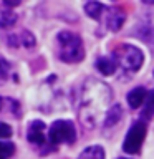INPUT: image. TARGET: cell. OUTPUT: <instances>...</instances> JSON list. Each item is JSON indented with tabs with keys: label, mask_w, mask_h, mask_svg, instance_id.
I'll use <instances>...</instances> for the list:
<instances>
[{
	"label": "cell",
	"mask_w": 154,
	"mask_h": 159,
	"mask_svg": "<svg viewBox=\"0 0 154 159\" xmlns=\"http://www.w3.org/2000/svg\"><path fill=\"white\" fill-rule=\"evenodd\" d=\"M113 106V91L104 81L86 78L78 94V118L88 129L96 128L104 121Z\"/></svg>",
	"instance_id": "6da1fadb"
},
{
	"label": "cell",
	"mask_w": 154,
	"mask_h": 159,
	"mask_svg": "<svg viewBox=\"0 0 154 159\" xmlns=\"http://www.w3.org/2000/svg\"><path fill=\"white\" fill-rule=\"evenodd\" d=\"M57 55L63 63H79L84 58V45L78 33L60 32L57 35Z\"/></svg>",
	"instance_id": "7a4b0ae2"
},
{
	"label": "cell",
	"mask_w": 154,
	"mask_h": 159,
	"mask_svg": "<svg viewBox=\"0 0 154 159\" xmlns=\"http://www.w3.org/2000/svg\"><path fill=\"white\" fill-rule=\"evenodd\" d=\"M113 58L118 65V70H121L123 75L131 76V75L138 73L144 63V55L138 47L129 43L118 45L113 52Z\"/></svg>",
	"instance_id": "3957f363"
},
{
	"label": "cell",
	"mask_w": 154,
	"mask_h": 159,
	"mask_svg": "<svg viewBox=\"0 0 154 159\" xmlns=\"http://www.w3.org/2000/svg\"><path fill=\"white\" fill-rule=\"evenodd\" d=\"M76 141V128L70 119H57L48 129V143L50 146L58 144H73Z\"/></svg>",
	"instance_id": "277c9868"
},
{
	"label": "cell",
	"mask_w": 154,
	"mask_h": 159,
	"mask_svg": "<svg viewBox=\"0 0 154 159\" xmlns=\"http://www.w3.org/2000/svg\"><path fill=\"white\" fill-rule=\"evenodd\" d=\"M147 134V124L146 121H136L131 124V128L128 129L126 136L123 141V151L126 154H138L141 151L144 139Z\"/></svg>",
	"instance_id": "5b68a950"
},
{
	"label": "cell",
	"mask_w": 154,
	"mask_h": 159,
	"mask_svg": "<svg viewBox=\"0 0 154 159\" xmlns=\"http://www.w3.org/2000/svg\"><path fill=\"white\" fill-rule=\"evenodd\" d=\"M27 139H28L30 144H33V146H45V143H47V139H48L45 123L40 121V119H33V121L28 124Z\"/></svg>",
	"instance_id": "8992f818"
},
{
	"label": "cell",
	"mask_w": 154,
	"mask_h": 159,
	"mask_svg": "<svg viewBox=\"0 0 154 159\" xmlns=\"http://www.w3.org/2000/svg\"><path fill=\"white\" fill-rule=\"evenodd\" d=\"M104 15H106V27L111 32H119L126 22V13L119 7H108Z\"/></svg>",
	"instance_id": "52a82bcc"
},
{
	"label": "cell",
	"mask_w": 154,
	"mask_h": 159,
	"mask_svg": "<svg viewBox=\"0 0 154 159\" xmlns=\"http://www.w3.org/2000/svg\"><path fill=\"white\" fill-rule=\"evenodd\" d=\"M147 93H149V91H147L144 86L133 88L131 91L128 93V96H126V101H128V104H129V108H131V109L143 108L144 103H146V99H147Z\"/></svg>",
	"instance_id": "ba28073f"
},
{
	"label": "cell",
	"mask_w": 154,
	"mask_h": 159,
	"mask_svg": "<svg viewBox=\"0 0 154 159\" xmlns=\"http://www.w3.org/2000/svg\"><path fill=\"white\" fill-rule=\"evenodd\" d=\"M96 68H98V71L101 73V75L109 76V75L116 73L118 65H116V61H114L113 55H111V57H99L96 60Z\"/></svg>",
	"instance_id": "9c48e42d"
},
{
	"label": "cell",
	"mask_w": 154,
	"mask_h": 159,
	"mask_svg": "<svg viewBox=\"0 0 154 159\" xmlns=\"http://www.w3.org/2000/svg\"><path fill=\"white\" fill-rule=\"evenodd\" d=\"M121 119H123V106L121 104H113L111 109L106 114V118H104V121H103V128L109 129V128L116 126Z\"/></svg>",
	"instance_id": "30bf717a"
},
{
	"label": "cell",
	"mask_w": 154,
	"mask_h": 159,
	"mask_svg": "<svg viewBox=\"0 0 154 159\" xmlns=\"http://www.w3.org/2000/svg\"><path fill=\"white\" fill-rule=\"evenodd\" d=\"M17 20H18V17L12 8H7L3 3L0 5V28L5 30V28L13 27L17 23Z\"/></svg>",
	"instance_id": "8fae6325"
},
{
	"label": "cell",
	"mask_w": 154,
	"mask_h": 159,
	"mask_svg": "<svg viewBox=\"0 0 154 159\" xmlns=\"http://www.w3.org/2000/svg\"><path fill=\"white\" fill-rule=\"evenodd\" d=\"M106 5H103V3H99V2H88V3H84V12H86V15L89 18H93V20H101L103 18V15L106 13Z\"/></svg>",
	"instance_id": "7c38bea8"
},
{
	"label": "cell",
	"mask_w": 154,
	"mask_h": 159,
	"mask_svg": "<svg viewBox=\"0 0 154 159\" xmlns=\"http://www.w3.org/2000/svg\"><path fill=\"white\" fill-rule=\"evenodd\" d=\"M8 111L10 114H15L17 118H20V103L13 98H5L0 96V113Z\"/></svg>",
	"instance_id": "4fadbf2b"
},
{
	"label": "cell",
	"mask_w": 154,
	"mask_h": 159,
	"mask_svg": "<svg viewBox=\"0 0 154 159\" xmlns=\"http://www.w3.org/2000/svg\"><path fill=\"white\" fill-rule=\"evenodd\" d=\"M78 159H106V152H104L101 146L93 144V146H88L86 149H83Z\"/></svg>",
	"instance_id": "5bb4252c"
},
{
	"label": "cell",
	"mask_w": 154,
	"mask_h": 159,
	"mask_svg": "<svg viewBox=\"0 0 154 159\" xmlns=\"http://www.w3.org/2000/svg\"><path fill=\"white\" fill-rule=\"evenodd\" d=\"M139 33L141 37L149 43H154V18H149L146 23L139 28Z\"/></svg>",
	"instance_id": "9a60e30c"
},
{
	"label": "cell",
	"mask_w": 154,
	"mask_h": 159,
	"mask_svg": "<svg viewBox=\"0 0 154 159\" xmlns=\"http://www.w3.org/2000/svg\"><path fill=\"white\" fill-rule=\"evenodd\" d=\"M154 116V89L147 93V99L143 106V118H151Z\"/></svg>",
	"instance_id": "2e32d148"
},
{
	"label": "cell",
	"mask_w": 154,
	"mask_h": 159,
	"mask_svg": "<svg viewBox=\"0 0 154 159\" xmlns=\"http://www.w3.org/2000/svg\"><path fill=\"white\" fill-rule=\"evenodd\" d=\"M20 43H22L23 47H27V48H32V47L37 45V40H35V37L28 32V30H23V32L20 33Z\"/></svg>",
	"instance_id": "e0dca14e"
},
{
	"label": "cell",
	"mask_w": 154,
	"mask_h": 159,
	"mask_svg": "<svg viewBox=\"0 0 154 159\" xmlns=\"http://www.w3.org/2000/svg\"><path fill=\"white\" fill-rule=\"evenodd\" d=\"M13 152H15V144L0 141V159H8L10 156H13Z\"/></svg>",
	"instance_id": "ac0fdd59"
},
{
	"label": "cell",
	"mask_w": 154,
	"mask_h": 159,
	"mask_svg": "<svg viewBox=\"0 0 154 159\" xmlns=\"http://www.w3.org/2000/svg\"><path fill=\"white\" fill-rule=\"evenodd\" d=\"M12 134H13V131H12V128H10V124L0 121V139H8Z\"/></svg>",
	"instance_id": "d6986e66"
},
{
	"label": "cell",
	"mask_w": 154,
	"mask_h": 159,
	"mask_svg": "<svg viewBox=\"0 0 154 159\" xmlns=\"http://www.w3.org/2000/svg\"><path fill=\"white\" fill-rule=\"evenodd\" d=\"M8 71H10V63L5 58L0 57V78L5 80V78H7V75H8Z\"/></svg>",
	"instance_id": "ffe728a7"
},
{
	"label": "cell",
	"mask_w": 154,
	"mask_h": 159,
	"mask_svg": "<svg viewBox=\"0 0 154 159\" xmlns=\"http://www.w3.org/2000/svg\"><path fill=\"white\" fill-rule=\"evenodd\" d=\"M119 159H126V157H119Z\"/></svg>",
	"instance_id": "44dd1931"
}]
</instances>
